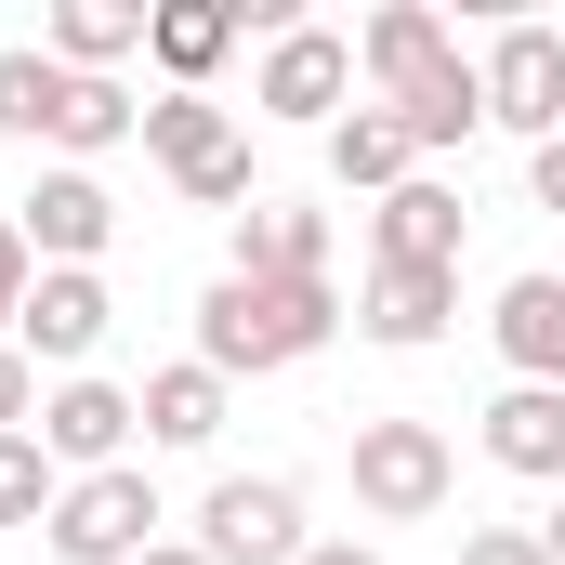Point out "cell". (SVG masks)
Wrapping results in <instances>:
<instances>
[{
  "mask_svg": "<svg viewBox=\"0 0 565 565\" xmlns=\"http://www.w3.org/2000/svg\"><path fill=\"white\" fill-rule=\"evenodd\" d=\"M329 329H342V289H329V277H302V289H277V277H211V289H198V369H211V382L302 369Z\"/></svg>",
  "mask_w": 565,
  "mask_h": 565,
  "instance_id": "cell-1",
  "label": "cell"
},
{
  "mask_svg": "<svg viewBox=\"0 0 565 565\" xmlns=\"http://www.w3.org/2000/svg\"><path fill=\"white\" fill-rule=\"evenodd\" d=\"M0 132H13V145H66V171H93L106 145L145 132V106L119 93V79L53 66V53H0Z\"/></svg>",
  "mask_w": 565,
  "mask_h": 565,
  "instance_id": "cell-2",
  "label": "cell"
},
{
  "mask_svg": "<svg viewBox=\"0 0 565 565\" xmlns=\"http://www.w3.org/2000/svg\"><path fill=\"white\" fill-rule=\"evenodd\" d=\"M158 473L145 460H119V473H79L66 500H53V565H145L158 553Z\"/></svg>",
  "mask_w": 565,
  "mask_h": 565,
  "instance_id": "cell-3",
  "label": "cell"
},
{
  "mask_svg": "<svg viewBox=\"0 0 565 565\" xmlns=\"http://www.w3.org/2000/svg\"><path fill=\"white\" fill-rule=\"evenodd\" d=\"M447 487H460V447H447L434 422H355V500H369L382 526L447 513Z\"/></svg>",
  "mask_w": 565,
  "mask_h": 565,
  "instance_id": "cell-4",
  "label": "cell"
},
{
  "mask_svg": "<svg viewBox=\"0 0 565 565\" xmlns=\"http://www.w3.org/2000/svg\"><path fill=\"white\" fill-rule=\"evenodd\" d=\"M198 553L211 565H302V487L289 473H224L211 500H198Z\"/></svg>",
  "mask_w": 565,
  "mask_h": 565,
  "instance_id": "cell-5",
  "label": "cell"
},
{
  "mask_svg": "<svg viewBox=\"0 0 565 565\" xmlns=\"http://www.w3.org/2000/svg\"><path fill=\"white\" fill-rule=\"evenodd\" d=\"M106 329H119V302H106V277H93V264H40L26 316H13V355H26V369H66V382H93Z\"/></svg>",
  "mask_w": 565,
  "mask_h": 565,
  "instance_id": "cell-6",
  "label": "cell"
},
{
  "mask_svg": "<svg viewBox=\"0 0 565 565\" xmlns=\"http://www.w3.org/2000/svg\"><path fill=\"white\" fill-rule=\"evenodd\" d=\"M250 106H264V119H302V132H342V119H355V40H342V26H289V40H264Z\"/></svg>",
  "mask_w": 565,
  "mask_h": 565,
  "instance_id": "cell-7",
  "label": "cell"
},
{
  "mask_svg": "<svg viewBox=\"0 0 565 565\" xmlns=\"http://www.w3.org/2000/svg\"><path fill=\"white\" fill-rule=\"evenodd\" d=\"M40 447H53V473H66V487H79V473H119V460H132V434H145V408L132 395H119V382H53V395H40Z\"/></svg>",
  "mask_w": 565,
  "mask_h": 565,
  "instance_id": "cell-8",
  "label": "cell"
},
{
  "mask_svg": "<svg viewBox=\"0 0 565 565\" xmlns=\"http://www.w3.org/2000/svg\"><path fill=\"white\" fill-rule=\"evenodd\" d=\"M487 119L526 132V145L565 132V40L553 26H500V40H487Z\"/></svg>",
  "mask_w": 565,
  "mask_h": 565,
  "instance_id": "cell-9",
  "label": "cell"
},
{
  "mask_svg": "<svg viewBox=\"0 0 565 565\" xmlns=\"http://www.w3.org/2000/svg\"><path fill=\"white\" fill-rule=\"evenodd\" d=\"M13 237H26L40 264H106V237H119V198H106L93 171H40V184L13 198Z\"/></svg>",
  "mask_w": 565,
  "mask_h": 565,
  "instance_id": "cell-10",
  "label": "cell"
},
{
  "mask_svg": "<svg viewBox=\"0 0 565 565\" xmlns=\"http://www.w3.org/2000/svg\"><path fill=\"white\" fill-rule=\"evenodd\" d=\"M460 184H434V171H408L382 211H369V264H422V277H460Z\"/></svg>",
  "mask_w": 565,
  "mask_h": 565,
  "instance_id": "cell-11",
  "label": "cell"
},
{
  "mask_svg": "<svg viewBox=\"0 0 565 565\" xmlns=\"http://www.w3.org/2000/svg\"><path fill=\"white\" fill-rule=\"evenodd\" d=\"M224 277H277V289L329 277V211H302V198H250V211H237V264H224Z\"/></svg>",
  "mask_w": 565,
  "mask_h": 565,
  "instance_id": "cell-12",
  "label": "cell"
},
{
  "mask_svg": "<svg viewBox=\"0 0 565 565\" xmlns=\"http://www.w3.org/2000/svg\"><path fill=\"white\" fill-rule=\"evenodd\" d=\"M487 460L526 473V487H565V395L553 382H500L487 395Z\"/></svg>",
  "mask_w": 565,
  "mask_h": 565,
  "instance_id": "cell-13",
  "label": "cell"
},
{
  "mask_svg": "<svg viewBox=\"0 0 565 565\" xmlns=\"http://www.w3.org/2000/svg\"><path fill=\"white\" fill-rule=\"evenodd\" d=\"M447 316H460V277H422V264H369V342L382 355H422V342H447Z\"/></svg>",
  "mask_w": 565,
  "mask_h": 565,
  "instance_id": "cell-14",
  "label": "cell"
},
{
  "mask_svg": "<svg viewBox=\"0 0 565 565\" xmlns=\"http://www.w3.org/2000/svg\"><path fill=\"white\" fill-rule=\"evenodd\" d=\"M487 342L513 355V382H553L565 395V277H513L487 302Z\"/></svg>",
  "mask_w": 565,
  "mask_h": 565,
  "instance_id": "cell-15",
  "label": "cell"
},
{
  "mask_svg": "<svg viewBox=\"0 0 565 565\" xmlns=\"http://www.w3.org/2000/svg\"><path fill=\"white\" fill-rule=\"evenodd\" d=\"M145 53H158L171 93H211V66L237 53V0H158L145 13Z\"/></svg>",
  "mask_w": 565,
  "mask_h": 565,
  "instance_id": "cell-16",
  "label": "cell"
},
{
  "mask_svg": "<svg viewBox=\"0 0 565 565\" xmlns=\"http://www.w3.org/2000/svg\"><path fill=\"white\" fill-rule=\"evenodd\" d=\"M382 106H395V119H408V145H473L487 132V66H460V53H447V66H422V79H408V93H382Z\"/></svg>",
  "mask_w": 565,
  "mask_h": 565,
  "instance_id": "cell-17",
  "label": "cell"
},
{
  "mask_svg": "<svg viewBox=\"0 0 565 565\" xmlns=\"http://www.w3.org/2000/svg\"><path fill=\"white\" fill-rule=\"evenodd\" d=\"M145 13H158V0H66L40 53H53V66H79V79H106L119 53H145Z\"/></svg>",
  "mask_w": 565,
  "mask_h": 565,
  "instance_id": "cell-18",
  "label": "cell"
},
{
  "mask_svg": "<svg viewBox=\"0 0 565 565\" xmlns=\"http://www.w3.org/2000/svg\"><path fill=\"white\" fill-rule=\"evenodd\" d=\"M408 158H422V145H408V119H395V106H355V119L329 132V184L395 198V184H408Z\"/></svg>",
  "mask_w": 565,
  "mask_h": 565,
  "instance_id": "cell-19",
  "label": "cell"
},
{
  "mask_svg": "<svg viewBox=\"0 0 565 565\" xmlns=\"http://www.w3.org/2000/svg\"><path fill=\"white\" fill-rule=\"evenodd\" d=\"M355 66H369V93H408L422 66H447V26H434L422 0H382V13H369V40H355Z\"/></svg>",
  "mask_w": 565,
  "mask_h": 565,
  "instance_id": "cell-20",
  "label": "cell"
},
{
  "mask_svg": "<svg viewBox=\"0 0 565 565\" xmlns=\"http://www.w3.org/2000/svg\"><path fill=\"white\" fill-rule=\"evenodd\" d=\"M132 408H145V447H211V434H224V382L184 355V369H158V382H145Z\"/></svg>",
  "mask_w": 565,
  "mask_h": 565,
  "instance_id": "cell-21",
  "label": "cell"
},
{
  "mask_svg": "<svg viewBox=\"0 0 565 565\" xmlns=\"http://www.w3.org/2000/svg\"><path fill=\"white\" fill-rule=\"evenodd\" d=\"M145 145H158V171L184 184V171H211V158L237 145V119H224L211 93H158V106H145Z\"/></svg>",
  "mask_w": 565,
  "mask_h": 565,
  "instance_id": "cell-22",
  "label": "cell"
},
{
  "mask_svg": "<svg viewBox=\"0 0 565 565\" xmlns=\"http://www.w3.org/2000/svg\"><path fill=\"white\" fill-rule=\"evenodd\" d=\"M53 500H66L53 447L40 434H0V526H53Z\"/></svg>",
  "mask_w": 565,
  "mask_h": 565,
  "instance_id": "cell-23",
  "label": "cell"
},
{
  "mask_svg": "<svg viewBox=\"0 0 565 565\" xmlns=\"http://www.w3.org/2000/svg\"><path fill=\"white\" fill-rule=\"evenodd\" d=\"M460 565H553L540 526H460Z\"/></svg>",
  "mask_w": 565,
  "mask_h": 565,
  "instance_id": "cell-24",
  "label": "cell"
},
{
  "mask_svg": "<svg viewBox=\"0 0 565 565\" xmlns=\"http://www.w3.org/2000/svg\"><path fill=\"white\" fill-rule=\"evenodd\" d=\"M26 289H40V250L0 224V342H13V316H26Z\"/></svg>",
  "mask_w": 565,
  "mask_h": 565,
  "instance_id": "cell-25",
  "label": "cell"
},
{
  "mask_svg": "<svg viewBox=\"0 0 565 565\" xmlns=\"http://www.w3.org/2000/svg\"><path fill=\"white\" fill-rule=\"evenodd\" d=\"M26 422H40V369L0 342V434H26Z\"/></svg>",
  "mask_w": 565,
  "mask_h": 565,
  "instance_id": "cell-26",
  "label": "cell"
},
{
  "mask_svg": "<svg viewBox=\"0 0 565 565\" xmlns=\"http://www.w3.org/2000/svg\"><path fill=\"white\" fill-rule=\"evenodd\" d=\"M526 184H540V211H565V132H553V145H526Z\"/></svg>",
  "mask_w": 565,
  "mask_h": 565,
  "instance_id": "cell-27",
  "label": "cell"
},
{
  "mask_svg": "<svg viewBox=\"0 0 565 565\" xmlns=\"http://www.w3.org/2000/svg\"><path fill=\"white\" fill-rule=\"evenodd\" d=\"M302 565H382V553H369V540H316Z\"/></svg>",
  "mask_w": 565,
  "mask_h": 565,
  "instance_id": "cell-28",
  "label": "cell"
},
{
  "mask_svg": "<svg viewBox=\"0 0 565 565\" xmlns=\"http://www.w3.org/2000/svg\"><path fill=\"white\" fill-rule=\"evenodd\" d=\"M145 565H211V553H198V540H158V553H145Z\"/></svg>",
  "mask_w": 565,
  "mask_h": 565,
  "instance_id": "cell-29",
  "label": "cell"
},
{
  "mask_svg": "<svg viewBox=\"0 0 565 565\" xmlns=\"http://www.w3.org/2000/svg\"><path fill=\"white\" fill-rule=\"evenodd\" d=\"M540 553H553V565H565V513H553V526H540Z\"/></svg>",
  "mask_w": 565,
  "mask_h": 565,
  "instance_id": "cell-30",
  "label": "cell"
}]
</instances>
